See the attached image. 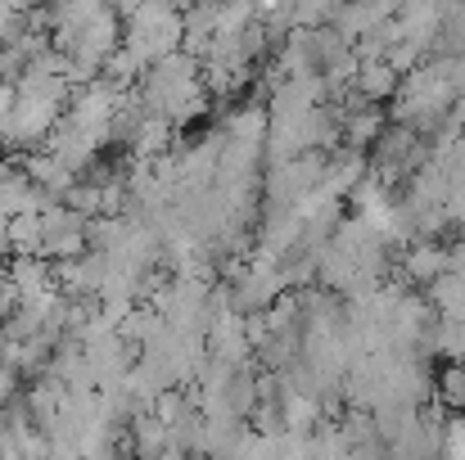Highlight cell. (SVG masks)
Listing matches in <instances>:
<instances>
[{"mask_svg":"<svg viewBox=\"0 0 465 460\" xmlns=\"http://www.w3.org/2000/svg\"><path fill=\"white\" fill-rule=\"evenodd\" d=\"M136 100L145 104V113L167 118L172 127L194 122L199 113H208V86H203V68L190 50H172L163 59H150L145 73L136 77Z\"/></svg>","mask_w":465,"mask_h":460,"instance_id":"obj_1","label":"cell"},{"mask_svg":"<svg viewBox=\"0 0 465 460\" xmlns=\"http://www.w3.org/2000/svg\"><path fill=\"white\" fill-rule=\"evenodd\" d=\"M73 82L59 73H23L14 82V104L0 118V145L5 150H36L45 141V132L54 127V118L68 109Z\"/></svg>","mask_w":465,"mask_h":460,"instance_id":"obj_2","label":"cell"},{"mask_svg":"<svg viewBox=\"0 0 465 460\" xmlns=\"http://www.w3.org/2000/svg\"><path fill=\"white\" fill-rule=\"evenodd\" d=\"M181 9H172L167 0H136L123 14V45H132L145 64L181 50Z\"/></svg>","mask_w":465,"mask_h":460,"instance_id":"obj_3","label":"cell"},{"mask_svg":"<svg viewBox=\"0 0 465 460\" xmlns=\"http://www.w3.org/2000/svg\"><path fill=\"white\" fill-rule=\"evenodd\" d=\"M452 267V253L439 244V240H411L407 253H402V280H420L430 285L434 276H443Z\"/></svg>","mask_w":465,"mask_h":460,"instance_id":"obj_4","label":"cell"},{"mask_svg":"<svg viewBox=\"0 0 465 460\" xmlns=\"http://www.w3.org/2000/svg\"><path fill=\"white\" fill-rule=\"evenodd\" d=\"M398 77H402V73H398L384 54H375V59H357V77H352V86H357L361 95H371V100H393Z\"/></svg>","mask_w":465,"mask_h":460,"instance_id":"obj_5","label":"cell"},{"mask_svg":"<svg viewBox=\"0 0 465 460\" xmlns=\"http://www.w3.org/2000/svg\"><path fill=\"white\" fill-rule=\"evenodd\" d=\"M5 244L14 253H36V244H41V212H32V208L14 212L5 221Z\"/></svg>","mask_w":465,"mask_h":460,"instance_id":"obj_6","label":"cell"},{"mask_svg":"<svg viewBox=\"0 0 465 460\" xmlns=\"http://www.w3.org/2000/svg\"><path fill=\"white\" fill-rule=\"evenodd\" d=\"M434 402L448 411H465V361H452L443 375H434Z\"/></svg>","mask_w":465,"mask_h":460,"instance_id":"obj_7","label":"cell"},{"mask_svg":"<svg viewBox=\"0 0 465 460\" xmlns=\"http://www.w3.org/2000/svg\"><path fill=\"white\" fill-rule=\"evenodd\" d=\"M18 303V289H14V280H9V267H0V320L14 311Z\"/></svg>","mask_w":465,"mask_h":460,"instance_id":"obj_8","label":"cell"},{"mask_svg":"<svg viewBox=\"0 0 465 460\" xmlns=\"http://www.w3.org/2000/svg\"><path fill=\"white\" fill-rule=\"evenodd\" d=\"M9 104H14V86H9V82H0V118L9 113Z\"/></svg>","mask_w":465,"mask_h":460,"instance_id":"obj_9","label":"cell"}]
</instances>
